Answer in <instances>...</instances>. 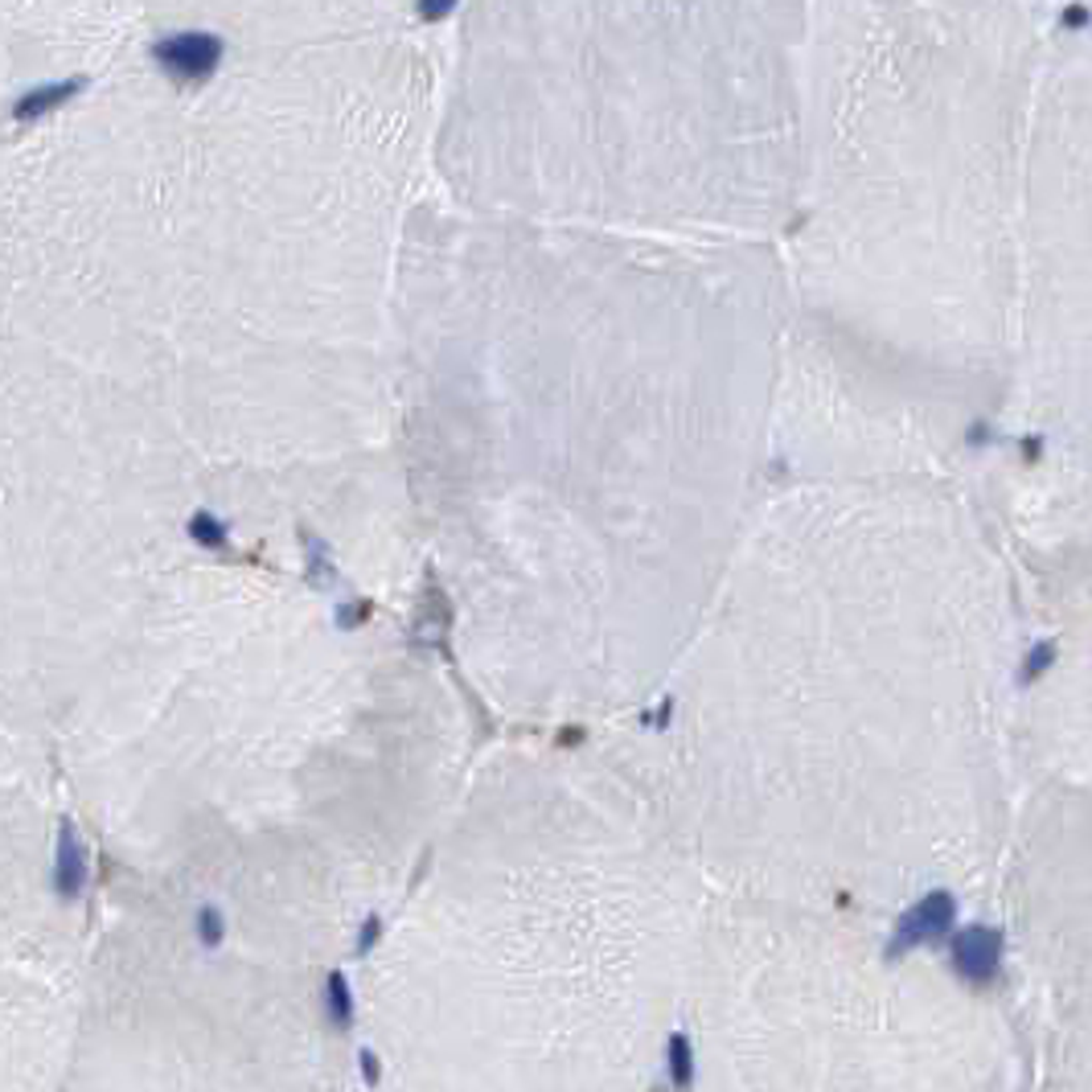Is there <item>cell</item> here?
<instances>
[{
  "label": "cell",
  "instance_id": "10",
  "mask_svg": "<svg viewBox=\"0 0 1092 1092\" xmlns=\"http://www.w3.org/2000/svg\"><path fill=\"white\" fill-rule=\"evenodd\" d=\"M198 932H202V941H206V945H218V941H222L227 924H222L218 907H202V912H198Z\"/></svg>",
  "mask_w": 1092,
  "mask_h": 1092
},
{
  "label": "cell",
  "instance_id": "9",
  "mask_svg": "<svg viewBox=\"0 0 1092 1092\" xmlns=\"http://www.w3.org/2000/svg\"><path fill=\"white\" fill-rule=\"evenodd\" d=\"M186 530H189V538L193 542H202V547H209V551H218V547H227V538H231V530H227V522H218L209 510H198L193 518L186 522Z\"/></svg>",
  "mask_w": 1092,
  "mask_h": 1092
},
{
  "label": "cell",
  "instance_id": "12",
  "mask_svg": "<svg viewBox=\"0 0 1092 1092\" xmlns=\"http://www.w3.org/2000/svg\"><path fill=\"white\" fill-rule=\"evenodd\" d=\"M362 1068H366V1080L378 1084V1060H374V1051H362Z\"/></svg>",
  "mask_w": 1092,
  "mask_h": 1092
},
{
  "label": "cell",
  "instance_id": "6",
  "mask_svg": "<svg viewBox=\"0 0 1092 1092\" xmlns=\"http://www.w3.org/2000/svg\"><path fill=\"white\" fill-rule=\"evenodd\" d=\"M957 965L965 970V974H990L994 970V936L986 929H974L965 932L961 941H957Z\"/></svg>",
  "mask_w": 1092,
  "mask_h": 1092
},
{
  "label": "cell",
  "instance_id": "1",
  "mask_svg": "<svg viewBox=\"0 0 1092 1092\" xmlns=\"http://www.w3.org/2000/svg\"><path fill=\"white\" fill-rule=\"evenodd\" d=\"M814 0H465L443 38L452 136L530 164L719 161L789 128Z\"/></svg>",
  "mask_w": 1092,
  "mask_h": 1092
},
{
  "label": "cell",
  "instance_id": "3",
  "mask_svg": "<svg viewBox=\"0 0 1092 1092\" xmlns=\"http://www.w3.org/2000/svg\"><path fill=\"white\" fill-rule=\"evenodd\" d=\"M419 0H148L157 33H198L227 46L329 42L416 25Z\"/></svg>",
  "mask_w": 1092,
  "mask_h": 1092
},
{
  "label": "cell",
  "instance_id": "2",
  "mask_svg": "<svg viewBox=\"0 0 1092 1092\" xmlns=\"http://www.w3.org/2000/svg\"><path fill=\"white\" fill-rule=\"evenodd\" d=\"M148 0H0V74L13 116H38L148 49Z\"/></svg>",
  "mask_w": 1092,
  "mask_h": 1092
},
{
  "label": "cell",
  "instance_id": "11",
  "mask_svg": "<svg viewBox=\"0 0 1092 1092\" xmlns=\"http://www.w3.org/2000/svg\"><path fill=\"white\" fill-rule=\"evenodd\" d=\"M378 932H382V920L370 916L366 924H362V936H358V957H366L374 949V941H378Z\"/></svg>",
  "mask_w": 1092,
  "mask_h": 1092
},
{
  "label": "cell",
  "instance_id": "5",
  "mask_svg": "<svg viewBox=\"0 0 1092 1092\" xmlns=\"http://www.w3.org/2000/svg\"><path fill=\"white\" fill-rule=\"evenodd\" d=\"M54 887L62 900H78L83 887H87V859H83V846L74 838V826L62 821L58 830V862H54Z\"/></svg>",
  "mask_w": 1092,
  "mask_h": 1092
},
{
  "label": "cell",
  "instance_id": "7",
  "mask_svg": "<svg viewBox=\"0 0 1092 1092\" xmlns=\"http://www.w3.org/2000/svg\"><path fill=\"white\" fill-rule=\"evenodd\" d=\"M325 1006H329V1019H333L337 1027L353 1023V994H349L346 974H329V981H325Z\"/></svg>",
  "mask_w": 1092,
  "mask_h": 1092
},
{
  "label": "cell",
  "instance_id": "8",
  "mask_svg": "<svg viewBox=\"0 0 1092 1092\" xmlns=\"http://www.w3.org/2000/svg\"><path fill=\"white\" fill-rule=\"evenodd\" d=\"M666 1060H670V1080L678 1089H686L695 1080V1051H690V1039L678 1031L670 1035V1047H666Z\"/></svg>",
  "mask_w": 1092,
  "mask_h": 1092
},
{
  "label": "cell",
  "instance_id": "4",
  "mask_svg": "<svg viewBox=\"0 0 1092 1092\" xmlns=\"http://www.w3.org/2000/svg\"><path fill=\"white\" fill-rule=\"evenodd\" d=\"M949 920H953V904H949V896H929V900L916 907V912H907L904 920H900V932H896V941H891V949H887V953L900 957L904 949H912L916 941H924V936H932V932L949 929Z\"/></svg>",
  "mask_w": 1092,
  "mask_h": 1092
}]
</instances>
